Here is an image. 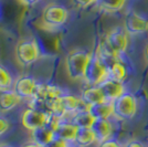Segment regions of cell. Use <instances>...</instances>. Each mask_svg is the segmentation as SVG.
Returning <instances> with one entry per match:
<instances>
[{"label": "cell", "instance_id": "6da1fadb", "mask_svg": "<svg viewBox=\"0 0 148 147\" xmlns=\"http://www.w3.org/2000/svg\"><path fill=\"white\" fill-rule=\"evenodd\" d=\"M91 58L85 51L73 50L65 58V70L68 76L72 80H81L84 78L87 63Z\"/></svg>", "mask_w": 148, "mask_h": 147}, {"label": "cell", "instance_id": "7a4b0ae2", "mask_svg": "<svg viewBox=\"0 0 148 147\" xmlns=\"http://www.w3.org/2000/svg\"><path fill=\"white\" fill-rule=\"evenodd\" d=\"M113 115L122 121H130L134 118L138 110V102L133 93L125 92L123 95L112 102Z\"/></svg>", "mask_w": 148, "mask_h": 147}, {"label": "cell", "instance_id": "3957f363", "mask_svg": "<svg viewBox=\"0 0 148 147\" xmlns=\"http://www.w3.org/2000/svg\"><path fill=\"white\" fill-rule=\"evenodd\" d=\"M107 78L108 69L105 61L99 54H91L83 80L90 86H95L101 84Z\"/></svg>", "mask_w": 148, "mask_h": 147}, {"label": "cell", "instance_id": "277c9868", "mask_svg": "<svg viewBox=\"0 0 148 147\" xmlns=\"http://www.w3.org/2000/svg\"><path fill=\"white\" fill-rule=\"evenodd\" d=\"M69 17L68 10L64 7L56 3H51L44 8L42 12V22L50 28H59L63 25Z\"/></svg>", "mask_w": 148, "mask_h": 147}, {"label": "cell", "instance_id": "5b68a950", "mask_svg": "<svg viewBox=\"0 0 148 147\" xmlns=\"http://www.w3.org/2000/svg\"><path fill=\"white\" fill-rule=\"evenodd\" d=\"M40 55L38 44L34 40H21L16 47V58L20 64L30 65L38 60Z\"/></svg>", "mask_w": 148, "mask_h": 147}, {"label": "cell", "instance_id": "8992f818", "mask_svg": "<svg viewBox=\"0 0 148 147\" xmlns=\"http://www.w3.org/2000/svg\"><path fill=\"white\" fill-rule=\"evenodd\" d=\"M104 40L113 49V51L118 55L126 52V50L128 48V33L125 31L124 28H121V27L112 29L106 34Z\"/></svg>", "mask_w": 148, "mask_h": 147}, {"label": "cell", "instance_id": "52a82bcc", "mask_svg": "<svg viewBox=\"0 0 148 147\" xmlns=\"http://www.w3.org/2000/svg\"><path fill=\"white\" fill-rule=\"evenodd\" d=\"M124 29L130 36H138L148 31V20L135 11H128L124 19Z\"/></svg>", "mask_w": 148, "mask_h": 147}, {"label": "cell", "instance_id": "ba28073f", "mask_svg": "<svg viewBox=\"0 0 148 147\" xmlns=\"http://www.w3.org/2000/svg\"><path fill=\"white\" fill-rule=\"evenodd\" d=\"M48 116L49 115L45 113L32 110V109H28L21 115V124L25 129L31 132V131L39 128V127L45 126Z\"/></svg>", "mask_w": 148, "mask_h": 147}, {"label": "cell", "instance_id": "9c48e42d", "mask_svg": "<svg viewBox=\"0 0 148 147\" xmlns=\"http://www.w3.org/2000/svg\"><path fill=\"white\" fill-rule=\"evenodd\" d=\"M99 86L102 93L104 94L105 100L108 102H113L114 100H116L126 92L123 82H118L108 78L105 79L101 84H99Z\"/></svg>", "mask_w": 148, "mask_h": 147}, {"label": "cell", "instance_id": "30bf717a", "mask_svg": "<svg viewBox=\"0 0 148 147\" xmlns=\"http://www.w3.org/2000/svg\"><path fill=\"white\" fill-rule=\"evenodd\" d=\"M37 82L30 76H20L13 84V92L21 98H32Z\"/></svg>", "mask_w": 148, "mask_h": 147}, {"label": "cell", "instance_id": "8fae6325", "mask_svg": "<svg viewBox=\"0 0 148 147\" xmlns=\"http://www.w3.org/2000/svg\"><path fill=\"white\" fill-rule=\"evenodd\" d=\"M59 103L61 106L62 111L64 112V114H74L79 111L86 110L87 106L83 101L81 100V98H76L74 95H70V94H64L61 98H59Z\"/></svg>", "mask_w": 148, "mask_h": 147}, {"label": "cell", "instance_id": "7c38bea8", "mask_svg": "<svg viewBox=\"0 0 148 147\" xmlns=\"http://www.w3.org/2000/svg\"><path fill=\"white\" fill-rule=\"evenodd\" d=\"M91 128L99 143L110 139L113 134V125L110 120H95Z\"/></svg>", "mask_w": 148, "mask_h": 147}, {"label": "cell", "instance_id": "4fadbf2b", "mask_svg": "<svg viewBox=\"0 0 148 147\" xmlns=\"http://www.w3.org/2000/svg\"><path fill=\"white\" fill-rule=\"evenodd\" d=\"M81 100L83 101V103L90 106V105L99 104L102 102H105V96L102 93L99 85L95 86H88L86 89H84L81 94Z\"/></svg>", "mask_w": 148, "mask_h": 147}, {"label": "cell", "instance_id": "5bb4252c", "mask_svg": "<svg viewBox=\"0 0 148 147\" xmlns=\"http://www.w3.org/2000/svg\"><path fill=\"white\" fill-rule=\"evenodd\" d=\"M107 61H111L110 64H106L108 69V79L118 81V82H124L127 78V69L125 67V64L119 60V58L107 60Z\"/></svg>", "mask_w": 148, "mask_h": 147}, {"label": "cell", "instance_id": "9a60e30c", "mask_svg": "<svg viewBox=\"0 0 148 147\" xmlns=\"http://www.w3.org/2000/svg\"><path fill=\"white\" fill-rule=\"evenodd\" d=\"M21 98L18 96L13 91L3 90L0 91V112L6 113L14 109L20 103Z\"/></svg>", "mask_w": 148, "mask_h": 147}, {"label": "cell", "instance_id": "2e32d148", "mask_svg": "<svg viewBox=\"0 0 148 147\" xmlns=\"http://www.w3.org/2000/svg\"><path fill=\"white\" fill-rule=\"evenodd\" d=\"M87 111L91 113L95 120H108L113 115V106L112 102L105 101L99 104L87 106Z\"/></svg>", "mask_w": 148, "mask_h": 147}, {"label": "cell", "instance_id": "e0dca14e", "mask_svg": "<svg viewBox=\"0 0 148 147\" xmlns=\"http://www.w3.org/2000/svg\"><path fill=\"white\" fill-rule=\"evenodd\" d=\"M54 132L48 128L47 126H42L39 128L31 131V138L34 144L40 147H45L54 138Z\"/></svg>", "mask_w": 148, "mask_h": 147}, {"label": "cell", "instance_id": "ac0fdd59", "mask_svg": "<svg viewBox=\"0 0 148 147\" xmlns=\"http://www.w3.org/2000/svg\"><path fill=\"white\" fill-rule=\"evenodd\" d=\"M77 132V127L71 122H62L54 131V136L65 142H74L75 135Z\"/></svg>", "mask_w": 148, "mask_h": 147}, {"label": "cell", "instance_id": "d6986e66", "mask_svg": "<svg viewBox=\"0 0 148 147\" xmlns=\"http://www.w3.org/2000/svg\"><path fill=\"white\" fill-rule=\"evenodd\" d=\"M94 121L95 118L91 115V113L87 111V109L74 113L71 118V123L74 124L77 128H91Z\"/></svg>", "mask_w": 148, "mask_h": 147}, {"label": "cell", "instance_id": "ffe728a7", "mask_svg": "<svg viewBox=\"0 0 148 147\" xmlns=\"http://www.w3.org/2000/svg\"><path fill=\"white\" fill-rule=\"evenodd\" d=\"M96 142L92 128H77L74 143L80 147H88Z\"/></svg>", "mask_w": 148, "mask_h": 147}, {"label": "cell", "instance_id": "44dd1931", "mask_svg": "<svg viewBox=\"0 0 148 147\" xmlns=\"http://www.w3.org/2000/svg\"><path fill=\"white\" fill-rule=\"evenodd\" d=\"M99 6L101 9L107 12H116L121 10L125 3L126 0H99Z\"/></svg>", "mask_w": 148, "mask_h": 147}, {"label": "cell", "instance_id": "7402d4cb", "mask_svg": "<svg viewBox=\"0 0 148 147\" xmlns=\"http://www.w3.org/2000/svg\"><path fill=\"white\" fill-rule=\"evenodd\" d=\"M12 84V79L10 73L5 67H0V91L9 90Z\"/></svg>", "mask_w": 148, "mask_h": 147}, {"label": "cell", "instance_id": "603a6c76", "mask_svg": "<svg viewBox=\"0 0 148 147\" xmlns=\"http://www.w3.org/2000/svg\"><path fill=\"white\" fill-rule=\"evenodd\" d=\"M72 2L74 6L84 9V8H87V7L92 6L93 3L97 2V0H72Z\"/></svg>", "mask_w": 148, "mask_h": 147}, {"label": "cell", "instance_id": "cb8c5ba5", "mask_svg": "<svg viewBox=\"0 0 148 147\" xmlns=\"http://www.w3.org/2000/svg\"><path fill=\"white\" fill-rule=\"evenodd\" d=\"M45 147H69V146H68V142L54 137Z\"/></svg>", "mask_w": 148, "mask_h": 147}, {"label": "cell", "instance_id": "d4e9b609", "mask_svg": "<svg viewBox=\"0 0 148 147\" xmlns=\"http://www.w3.org/2000/svg\"><path fill=\"white\" fill-rule=\"evenodd\" d=\"M99 147H124L123 145H121L117 141H114V139H107L102 143H99Z\"/></svg>", "mask_w": 148, "mask_h": 147}, {"label": "cell", "instance_id": "484cf974", "mask_svg": "<svg viewBox=\"0 0 148 147\" xmlns=\"http://www.w3.org/2000/svg\"><path fill=\"white\" fill-rule=\"evenodd\" d=\"M10 127V124L8 122V120L3 116H0V136L3 135Z\"/></svg>", "mask_w": 148, "mask_h": 147}, {"label": "cell", "instance_id": "4316f807", "mask_svg": "<svg viewBox=\"0 0 148 147\" xmlns=\"http://www.w3.org/2000/svg\"><path fill=\"white\" fill-rule=\"evenodd\" d=\"M124 147H146L142 142L139 141H130L128 142Z\"/></svg>", "mask_w": 148, "mask_h": 147}, {"label": "cell", "instance_id": "83f0119b", "mask_svg": "<svg viewBox=\"0 0 148 147\" xmlns=\"http://www.w3.org/2000/svg\"><path fill=\"white\" fill-rule=\"evenodd\" d=\"M21 3H23L25 6H32V5H36L38 3L40 0H19Z\"/></svg>", "mask_w": 148, "mask_h": 147}, {"label": "cell", "instance_id": "f1b7e54d", "mask_svg": "<svg viewBox=\"0 0 148 147\" xmlns=\"http://www.w3.org/2000/svg\"><path fill=\"white\" fill-rule=\"evenodd\" d=\"M25 147H40V146L37 145V144H34V143H32V144H28V145H25Z\"/></svg>", "mask_w": 148, "mask_h": 147}, {"label": "cell", "instance_id": "f546056e", "mask_svg": "<svg viewBox=\"0 0 148 147\" xmlns=\"http://www.w3.org/2000/svg\"><path fill=\"white\" fill-rule=\"evenodd\" d=\"M145 55H146V59H147V61H148V45H147V48H146V50H145Z\"/></svg>", "mask_w": 148, "mask_h": 147}, {"label": "cell", "instance_id": "4dcf8cb0", "mask_svg": "<svg viewBox=\"0 0 148 147\" xmlns=\"http://www.w3.org/2000/svg\"><path fill=\"white\" fill-rule=\"evenodd\" d=\"M0 147H10V146H7V145H0Z\"/></svg>", "mask_w": 148, "mask_h": 147}, {"label": "cell", "instance_id": "1f68e13d", "mask_svg": "<svg viewBox=\"0 0 148 147\" xmlns=\"http://www.w3.org/2000/svg\"><path fill=\"white\" fill-rule=\"evenodd\" d=\"M97 1H99V0H97Z\"/></svg>", "mask_w": 148, "mask_h": 147}]
</instances>
